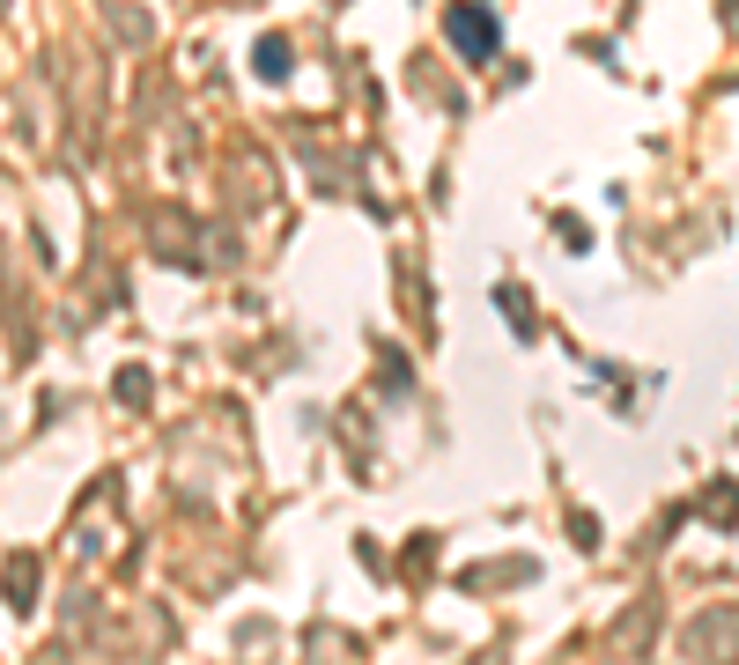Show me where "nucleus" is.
<instances>
[{"mask_svg": "<svg viewBox=\"0 0 739 665\" xmlns=\"http://www.w3.org/2000/svg\"><path fill=\"white\" fill-rule=\"evenodd\" d=\"M451 45H459L466 60H488V52H496V23H488L481 8H451Z\"/></svg>", "mask_w": 739, "mask_h": 665, "instance_id": "f257e3e1", "label": "nucleus"}]
</instances>
